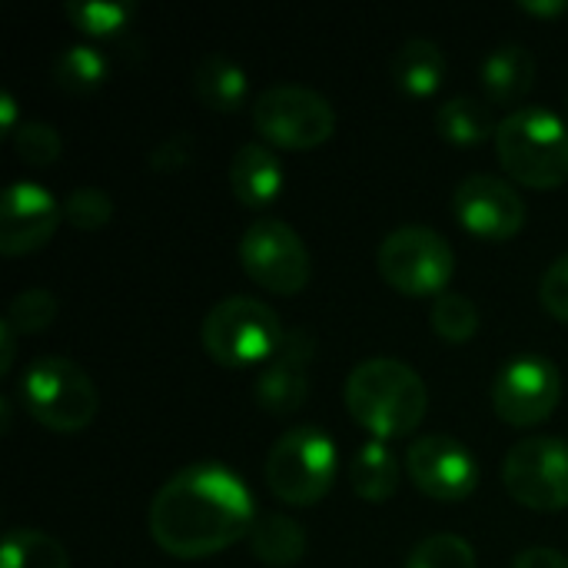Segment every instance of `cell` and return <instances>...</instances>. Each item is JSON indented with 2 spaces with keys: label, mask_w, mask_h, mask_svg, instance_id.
I'll return each mask as SVG.
<instances>
[{
  "label": "cell",
  "mask_w": 568,
  "mask_h": 568,
  "mask_svg": "<svg viewBox=\"0 0 568 568\" xmlns=\"http://www.w3.org/2000/svg\"><path fill=\"white\" fill-rule=\"evenodd\" d=\"M562 399V373L552 359L523 353L509 359L493 383V409L513 429L546 423Z\"/></svg>",
  "instance_id": "11"
},
{
  "label": "cell",
  "mask_w": 568,
  "mask_h": 568,
  "mask_svg": "<svg viewBox=\"0 0 568 568\" xmlns=\"http://www.w3.org/2000/svg\"><path fill=\"white\" fill-rule=\"evenodd\" d=\"M406 473L413 486L436 503H463L479 489L476 456L453 436L433 433L409 446Z\"/></svg>",
  "instance_id": "13"
},
{
  "label": "cell",
  "mask_w": 568,
  "mask_h": 568,
  "mask_svg": "<svg viewBox=\"0 0 568 568\" xmlns=\"http://www.w3.org/2000/svg\"><path fill=\"white\" fill-rule=\"evenodd\" d=\"M406 568H476V552L463 536H426L406 559Z\"/></svg>",
  "instance_id": "27"
},
{
  "label": "cell",
  "mask_w": 568,
  "mask_h": 568,
  "mask_svg": "<svg viewBox=\"0 0 568 568\" xmlns=\"http://www.w3.org/2000/svg\"><path fill=\"white\" fill-rule=\"evenodd\" d=\"M506 493L532 513L568 509V443L556 436H532L509 449L503 463Z\"/></svg>",
  "instance_id": "10"
},
{
  "label": "cell",
  "mask_w": 568,
  "mask_h": 568,
  "mask_svg": "<svg viewBox=\"0 0 568 568\" xmlns=\"http://www.w3.org/2000/svg\"><path fill=\"white\" fill-rule=\"evenodd\" d=\"M256 526L246 483L216 463H196L170 476L150 503V536L173 559L226 552Z\"/></svg>",
  "instance_id": "1"
},
{
  "label": "cell",
  "mask_w": 568,
  "mask_h": 568,
  "mask_svg": "<svg viewBox=\"0 0 568 568\" xmlns=\"http://www.w3.org/2000/svg\"><path fill=\"white\" fill-rule=\"evenodd\" d=\"M496 126L493 110L476 97H453L436 110V130L453 146H479L496 136Z\"/></svg>",
  "instance_id": "22"
},
{
  "label": "cell",
  "mask_w": 568,
  "mask_h": 568,
  "mask_svg": "<svg viewBox=\"0 0 568 568\" xmlns=\"http://www.w3.org/2000/svg\"><path fill=\"white\" fill-rule=\"evenodd\" d=\"M256 133L283 150H316L336 133L333 103L303 83H273L253 103Z\"/></svg>",
  "instance_id": "8"
},
{
  "label": "cell",
  "mask_w": 568,
  "mask_h": 568,
  "mask_svg": "<svg viewBox=\"0 0 568 568\" xmlns=\"http://www.w3.org/2000/svg\"><path fill=\"white\" fill-rule=\"evenodd\" d=\"M63 220L73 230L93 233L103 230L113 220V200L106 190L100 186H77L67 200H63Z\"/></svg>",
  "instance_id": "29"
},
{
  "label": "cell",
  "mask_w": 568,
  "mask_h": 568,
  "mask_svg": "<svg viewBox=\"0 0 568 568\" xmlns=\"http://www.w3.org/2000/svg\"><path fill=\"white\" fill-rule=\"evenodd\" d=\"M453 213L466 233L486 243H506L526 226V200L509 180L493 173L466 176L453 193Z\"/></svg>",
  "instance_id": "12"
},
{
  "label": "cell",
  "mask_w": 568,
  "mask_h": 568,
  "mask_svg": "<svg viewBox=\"0 0 568 568\" xmlns=\"http://www.w3.org/2000/svg\"><path fill=\"white\" fill-rule=\"evenodd\" d=\"M316 359V339L306 329H290L280 353L260 369L253 383V399L273 416L296 413L310 396V369Z\"/></svg>",
  "instance_id": "15"
},
{
  "label": "cell",
  "mask_w": 568,
  "mask_h": 568,
  "mask_svg": "<svg viewBox=\"0 0 568 568\" xmlns=\"http://www.w3.org/2000/svg\"><path fill=\"white\" fill-rule=\"evenodd\" d=\"M0 568H70V556L40 529H10L3 539Z\"/></svg>",
  "instance_id": "24"
},
{
  "label": "cell",
  "mask_w": 568,
  "mask_h": 568,
  "mask_svg": "<svg viewBox=\"0 0 568 568\" xmlns=\"http://www.w3.org/2000/svg\"><path fill=\"white\" fill-rule=\"evenodd\" d=\"M379 276L403 296H443L456 273L449 240L429 226H399L376 250Z\"/></svg>",
  "instance_id": "7"
},
{
  "label": "cell",
  "mask_w": 568,
  "mask_h": 568,
  "mask_svg": "<svg viewBox=\"0 0 568 568\" xmlns=\"http://www.w3.org/2000/svg\"><path fill=\"white\" fill-rule=\"evenodd\" d=\"M429 323H433V329H436L446 343L463 346V343H469V339L479 333V323H483V320H479V306H476L466 293L449 290V293H443V296L433 300Z\"/></svg>",
  "instance_id": "26"
},
{
  "label": "cell",
  "mask_w": 568,
  "mask_h": 568,
  "mask_svg": "<svg viewBox=\"0 0 568 568\" xmlns=\"http://www.w3.org/2000/svg\"><path fill=\"white\" fill-rule=\"evenodd\" d=\"M67 20L87 33V37H116L130 27V20L136 17L133 3H120V0H70L67 7Z\"/></svg>",
  "instance_id": "25"
},
{
  "label": "cell",
  "mask_w": 568,
  "mask_h": 568,
  "mask_svg": "<svg viewBox=\"0 0 568 568\" xmlns=\"http://www.w3.org/2000/svg\"><path fill=\"white\" fill-rule=\"evenodd\" d=\"M539 300L549 316H556L559 323H568V253L546 270V276L539 283Z\"/></svg>",
  "instance_id": "32"
},
{
  "label": "cell",
  "mask_w": 568,
  "mask_h": 568,
  "mask_svg": "<svg viewBox=\"0 0 568 568\" xmlns=\"http://www.w3.org/2000/svg\"><path fill=\"white\" fill-rule=\"evenodd\" d=\"M13 359H17V329L7 320H0V376L13 369Z\"/></svg>",
  "instance_id": "34"
},
{
  "label": "cell",
  "mask_w": 568,
  "mask_h": 568,
  "mask_svg": "<svg viewBox=\"0 0 568 568\" xmlns=\"http://www.w3.org/2000/svg\"><path fill=\"white\" fill-rule=\"evenodd\" d=\"M246 70L226 53H203L193 67V93L213 113H236L246 103Z\"/></svg>",
  "instance_id": "17"
},
{
  "label": "cell",
  "mask_w": 568,
  "mask_h": 568,
  "mask_svg": "<svg viewBox=\"0 0 568 568\" xmlns=\"http://www.w3.org/2000/svg\"><path fill=\"white\" fill-rule=\"evenodd\" d=\"M57 310H60L57 296L50 290L33 286V290H23V293L13 296V303H10L3 320L17 329V336H33V333H43V329L53 326Z\"/></svg>",
  "instance_id": "28"
},
{
  "label": "cell",
  "mask_w": 568,
  "mask_h": 568,
  "mask_svg": "<svg viewBox=\"0 0 568 568\" xmlns=\"http://www.w3.org/2000/svg\"><path fill=\"white\" fill-rule=\"evenodd\" d=\"M17 396L27 416L50 433H83L100 409V393L87 369L63 356L33 359L17 383Z\"/></svg>",
  "instance_id": "5"
},
{
  "label": "cell",
  "mask_w": 568,
  "mask_h": 568,
  "mask_svg": "<svg viewBox=\"0 0 568 568\" xmlns=\"http://www.w3.org/2000/svg\"><path fill=\"white\" fill-rule=\"evenodd\" d=\"M496 156L503 170L529 190H559L568 183V126L549 106H519L496 126Z\"/></svg>",
  "instance_id": "3"
},
{
  "label": "cell",
  "mask_w": 568,
  "mask_h": 568,
  "mask_svg": "<svg viewBox=\"0 0 568 568\" xmlns=\"http://www.w3.org/2000/svg\"><path fill=\"white\" fill-rule=\"evenodd\" d=\"M106 73H110V63L106 57L90 47V43H73L67 47L53 67H50V80L57 90L63 93H73V97H83V93H93L106 83Z\"/></svg>",
  "instance_id": "23"
},
{
  "label": "cell",
  "mask_w": 568,
  "mask_h": 568,
  "mask_svg": "<svg viewBox=\"0 0 568 568\" xmlns=\"http://www.w3.org/2000/svg\"><path fill=\"white\" fill-rule=\"evenodd\" d=\"M349 416L379 443L413 436L429 413L423 376L399 359H366L343 386Z\"/></svg>",
  "instance_id": "2"
},
{
  "label": "cell",
  "mask_w": 568,
  "mask_h": 568,
  "mask_svg": "<svg viewBox=\"0 0 568 568\" xmlns=\"http://www.w3.org/2000/svg\"><path fill=\"white\" fill-rule=\"evenodd\" d=\"M193 146H196L193 133H186V130H176V133L163 136L150 153V170L153 173H180V170H186L190 160H193Z\"/></svg>",
  "instance_id": "31"
},
{
  "label": "cell",
  "mask_w": 568,
  "mask_h": 568,
  "mask_svg": "<svg viewBox=\"0 0 568 568\" xmlns=\"http://www.w3.org/2000/svg\"><path fill=\"white\" fill-rule=\"evenodd\" d=\"M286 183V170L280 163V156L263 146V143H246L233 153L230 163V186L233 196L250 206V210H266L280 200Z\"/></svg>",
  "instance_id": "16"
},
{
  "label": "cell",
  "mask_w": 568,
  "mask_h": 568,
  "mask_svg": "<svg viewBox=\"0 0 568 568\" xmlns=\"http://www.w3.org/2000/svg\"><path fill=\"white\" fill-rule=\"evenodd\" d=\"M446 70H449L446 53L439 50V43L426 37L406 40L393 57V80L409 97H433L443 87Z\"/></svg>",
  "instance_id": "19"
},
{
  "label": "cell",
  "mask_w": 568,
  "mask_h": 568,
  "mask_svg": "<svg viewBox=\"0 0 568 568\" xmlns=\"http://www.w3.org/2000/svg\"><path fill=\"white\" fill-rule=\"evenodd\" d=\"M243 273L266 293L296 296L310 286L313 260L303 236L273 216H260L246 226L236 246Z\"/></svg>",
  "instance_id": "9"
},
{
  "label": "cell",
  "mask_w": 568,
  "mask_h": 568,
  "mask_svg": "<svg viewBox=\"0 0 568 568\" xmlns=\"http://www.w3.org/2000/svg\"><path fill=\"white\" fill-rule=\"evenodd\" d=\"M63 220V206L50 190L30 180H17L3 193L0 206V253L27 256L43 250Z\"/></svg>",
  "instance_id": "14"
},
{
  "label": "cell",
  "mask_w": 568,
  "mask_h": 568,
  "mask_svg": "<svg viewBox=\"0 0 568 568\" xmlns=\"http://www.w3.org/2000/svg\"><path fill=\"white\" fill-rule=\"evenodd\" d=\"M536 83V57L519 43H503L483 60V90L493 103H516Z\"/></svg>",
  "instance_id": "18"
},
{
  "label": "cell",
  "mask_w": 568,
  "mask_h": 568,
  "mask_svg": "<svg viewBox=\"0 0 568 568\" xmlns=\"http://www.w3.org/2000/svg\"><path fill=\"white\" fill-rule=\"evenodd\" d=\"M346 476L353 493L366 503H389L399 489V463L379 439H369L353 453Z\"/></svg>",
  "instance_id": "20"
},
{
  "label": "cell",
  "mask_w": 568,
  "mask_h": 568,
  "mask_svg": "<svg viewBox=\"0 0 568 568\" xmlns=\"http://www.w3.org/2000/svg\"><path fill=\"white\" fill-rule=\"evenodd\" d=\"M13 150L30 166H50L60 160L63 140H60L57 126H50L43 120H23L13 133Z\"/></svg>",
  "instance_id": "30"
},
{
  "label": "cell",
  "mask_w": 568,
  "mask_h": 568,
  "mask_svg": "<svg viewBox=\"0 0 568 568\" xmlns=\"http://www.w3.org/2000/svg\"><path fill=\"white\" fill-rule=\"evenodd\" d=\"M17 103H13V97L10 93H3L0 97V130H3V136H13L17 133Z\"/></svg>",
  "instance_id": "36"
},
{
  "label": "cell",
  "mask_w": 568,
  "mask_h": 568,
  "mask_svg": "<svg viewBox=\"0 0 568 568\" xmlns=\"http://www.w3.org/2000/svg\"><path fill=\"white\" fill-rule=\"evenodd\" d=\"M203 353L223 366V369H250V366H266L283 339L286 329L276 316L273 306L253 296H226L220 300L200 329Z\"/></svg>",
  "instance_id": "4"
},
{
  "label": "cell",
  "mask_w": 568,
  "mask_h": 568,
  "mask_svg": "<svg viewBox=\"0 0 568 568\" xmlns=\"http://www.w3.org/2000/svg\"><path fill=\"white\" fill-rule=\"evenodd\" d=\"M519 10L532 17H562L568 13V0H523Z\"/></svg>",
  "instance_id": "35"
},
{
  "label": "cell",
  "mask_w": 568,
  "mask_h": 568,
  "mask_svg": "<svg viewBox=\"0 0 568 568\" xmlns=\"http://www.w3.org/2000/svg\"><path fill=\"white\" fill-rule=\"evenodd\" d=\"M250 539V552L270 568H293L303 562L306 556V532L296 519L290 516H263L256 519Z\"/></svg>",
  "instance_id": "21"
},
{
  "label": "cell",
  "mask_w": 568,
  "mask_h": 568,
  "mask_svg": "<svg viewBox=\"0 0 568 568\" xmlns=\"http://www.w3.org/2000/svg\"><path fill=\"white\" fill-rule=\"evenodd\" d=\"M263 473L280 503L306 509L329 496L339 473V456L320 426H296L273 443Z\"/></svg>",
  "instance_id": "6"
},
{
  "label": "cell",
  "mask_w": 568,
  "mask_h": 568,
  "mask_svg": "<svg viewBox=\"0 0 568 568\" xmlns=\"http://www.w3.org/2000/svg\"><path fill=\"white\" fill-rule=\"evenodd\" d=\"M513 568H568V556L556 552V549H546V546H536V549H526L513 559Z\"/></svg>",
  "instance_id": "33"
}]
</instances>
